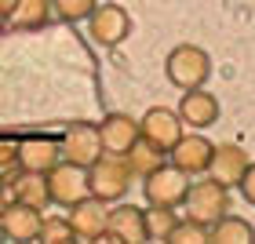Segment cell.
<instances>
[{
	"label": "cell",
	"instance_id": "6da1fadb",
	"mask_svg": "<svg viewBox=\"0 0 255 244\" xmlns=\"http://www.w3.org/2000/svg\"><path fill=\"white\" fill-rule=\"evenodd\" d=\"M88 171V193L99 197V201H121V197L131 190V168H128V157L124 153H102L91 160V164L84 168Z\"/></svg>",
	"mask_w": 255,
	"mask_h": 244
},
{
	"label": "cell",
	"instance_id": "7a4b0ae2",
	"mask_svg": "<svg viewBox=\"0 0 255 244\" xmlns=\"http://www.w3.org/2000/svg\"><path fill=\"white\" fill-rule=\"evenodd\" d=\"M164 73H168V80H171L179 91L204 88V80L212 77V59H208V51L197 48V44H179V48L168 51Z\"/></svg>",
	"mask_w": 255,
	"mask_h": 244
},
{
	"label": "cell",
	"instance_id": "3957f363",
	"mask_svg": "<svg viewBox=\"0 0 255 244\" xmlns=\"http://www.w3.org/2000/svg\"><path fill=\"white\" fill-rule=\"evenodd\" d=\"M182 204H186L190 219H197V223H204V226H212L215 219H223L230 208H234V204H230V186L215 182V179H208V182H190Z\"/></svg>",
	"mask_w": 255,
	"mask_h": 244
},
{
	"label": "cell",
	"instance_id": "277c9868",
	"mask_svg": "<svg viewBox=\"0 0 255 244\" xmlns=\"http://www.w3.org/2000/svg\"><path fill=\"white\" fill-rule=\"evenodd\" d=\"M190 190V175L179 171L175 164H160L149 175H142V197L146 204H160V208H179L182 197Z\"/></svg>",
	"mask_w": 255,
	"mask_h": 244
},
{
	"label": "cell",
	"instance_id": "5b68a950",
	"mask_svg": "<svg viewBox=\"0 0 255 244\" xmlns=\"http://www.w3.org/2000/svg\"><path fill=\"white\" fill-rule=\"evenodd\" d=\"M88 33L102 44V48H117V44H124L131 37V15H128L121 4H113V0L95 4L91 15H88Z\"/></svg>",
	"mask_w": 255,
	"mask_h": 244
},
{
	"label": "cell",
	"instance_id": "8992f818",
	"mask_svg": "<svg viewBox=\"0 0 255 244\" xmlns=\"http://www.w3.org/2000/svg\"><path fill=\"white\" fill-rule=\"evenodd\" d=\"M44 179H48V201L62 204V208H73L77 201L88 197V171L80 164L59 160L51 171H44Z\"/></svg>",
	"mask_w": 255,
	"mask_h": 244
},
{
	"label": "cell",
	"instance_id": "52a82bcc",
	"mask_svg": "<svg viewBox=\"0 0 255 244\" xmlns=\"http://www.w3.org/2000/svg\"><path fill=\"white\" fill-rule=\"evenodd\" d=\"M138 135H142L149 146H157L160 153H168V149L182 138V121H179L175 110L153 106V110L142 113V121H138Z\"/></svg>",
	"mask_w": 255,
	"mask_h": 244
},
{
	"label": "cell",
	"instance_id": "ba28073f",
	"mask_svg": "<svg viewBox=\"0 0 255 244\" xmlns=\"http://www.w3.org/2000/svg\"><path fill=\"white\" fill-rule=\"evenodd\" d=\"M99 153H102V138H99V127L95 124H69L66 127V135L59 142V157L62 160L88 168Z\"/></svg>",
	"mask_w": 255,
	"mask_h": 244
},
{
	"label": "cell",
	"instance_id": "9c48e42d",
	"mask_svg": "<svg viewBox=\"0 0 255 244\" xmlns=\"http://www.w3.org/2000/svg\"><path fill=\"white\" fill-rule=\"evenodd\" d=\"M40 208L22 204V201H7L0 208V230H4V241H37L40 234Z\"/></svg>",
	"mask_w": 255,
	"mask_h": 244
},
{
	"label": "cell",
	"instance_id": "30bf717a",
	"mask_svg": "<svg viewBox=\"0 0 255 244\" xmlns=\"http://www.w3.org/2000/svg\"><path fill=\"white\" fill-rule=\"evenodd\" d=\"M106 219H110V208L106 201H99V197H84V201L73 204V215H69V226H73L77 241H99L106 237Z\"/></svg>",
	"mask_w": 255,
	"mask_h": 244
},
{
	"label": "cell",
	"instance_id": "8fae6325",
	"mask_svg": "<svg viewBox=\"0 0 255 244\" xmlns=\"http://www.w3.org/2000/svg\"><path fill=\"white\" fill-rule=\"evenodd\" d=\"M168 157H171V164H175L179 171H186V175H204L208 171V160H212V142H208L204 135H182L175 146L168 149Z\"/></svg>",
	"mask_w": 255,
	"mask_h": 244
},
{
	"label": "cell",
	"instance_id": "7c38bea8",
	"mask_svg": "<svg viewBox=\"0 0 255 244\" xmlns=\"http://www.w3.org/2000/svg\"><path fill=\"white\" fill-rule=\"evenodd\" d=\"M248 153H245V146H237V142H223V146H212V160H208V171H212V179L215 182H223V186H237L241 175H245V168H248Z\"/></svg>",
	"mask_w": 255,
	"mask_h": 244
},
{
	"label": "cell",
	"instance_id": "4fadbf2b",
	"mask_svg": "<svg viewBox=\"0 0 255 244\" xmlns=\"http://www.w3.org/2000/svg\"><path fill=\"white\" fill-rule=\"evenodd\" d=\"M179 121L197 127V131H201V127H212L219 121V99L204 88H190L179 102Z\"/></svg>",
	"mask_w": 255,
	"mask_h": 244
},
{
	"label": "cell",
	"instance_id": "5bb4252c",
	"mask_svg": "<svg viewBox=\"0 0 255 244\" xmlns=\"http://www.w3.org/2000/svg\"><path fill=\"white\" fill-rule=\"evenodd\" d=\"M59 142L55 138H44V135H29V138H18V164L22 171H51L59 164Z\"/></svg>",
	"mask_w": 255,
	"mask_h": 244
},
{
	"label": "cell",
	"instance_id": "9a60e30c",
	"mask_svg": "<svg viewBox=\"0 0 255 244\" xmlns=\"http://www.w3.org/2000/svg\"><path fill=\"white\" fill-rule=\"evenodd\" d=\"M106 237L117 244H138L146 241V226H142V208L138 204H121L113 208L106 219Z\"/></svg>",
	"mask_w": 255,
	"mask_h": 244
},
{
	"label": "cell",
	"instance_id": "2e32d148",
	"mask_svg": "<svg viewBox=\"0 0 255 244\" xmlns=\"http://www.w3.org/2000/svg\"><path fill=\"white\" fill-rule=\"evenodd\" d=\"M99 127V138H102V149L106 153H128L131 142L138 138V121L128 117V113H110Z\"/></svg>",
	"mask_w": 255,
	"mask_h": 244
},
{
	"label": "cell",
	"instance_id": "e0dca14e",
	"mask_svg": "<svg viewBox=\"0 0 255 244\" xmlns=\"http://www.w3.org/2000/svg\"><path fill=\"white\" fill-rule=\"evenodd\" d=\"M255 241V226L241 215H223L208 226V244H252Z\"/></svg>",
	"mask_w": 255,
	"mask_h": 244
},
{
	"label": "cell",
	"instance_id": "ac0fdd59",
	"mask_svg": "<svg viewBox=\"0 0 255 244\" xmlns=\"http://www.w3.org/2000/svg\"><path fill=\"white\" fill-rule=\"evenodd\" d=\"M51 22V4L48 0H15V11L7 15V26H15L18 33L22 29H44Z\"/></svg>",
	"mask_w": 255,
	"mask_h": 244
},
{
	"label": "cell",
	"instance_id": "d6986e66",
	"mask_svg": "<svg viewBox=\"0 0 255 244\" xmlns=\"http://www.w3.org/2000/svg\"><path fill=\"white\" fill-rule=\"evenodd\" d=\"M7 186H11V193H15V201L33 204V208H48V179H44L40 171H18Z\"/></svg>",
	"mask_w": 255,
	"mask_h": 244
},
{
	"label": "cell",
	"instance_id": "ffe728a7",
	"mask_svg": "<svg viewBox=\"0 0 255 244\" xmlns=\"http://www.w3.org/2000/svg\"><path fill=\"white\" fill-rule=\"evenodd\" d=\"M124 157H128V168H131V175H138V179H142V175H149L153 168H160V164H164V153H160L157 146H149L142 135H138L135 142H131V149H128Z\"/></svg>",
	"mask_w": 255,
	"mask_h": 244
},
{
	"label": "cell",
	"instance_id": "44dd1931",
	"mask_svg": "<svg viewBox=\"0 0 255 244\" xmlns=\"http://www.w3.org/2000/svg\"><path fill=\"white\" fill-rule=\"evenodd\" d=\"M179 223L175 208H160V204H149L142 208V226H146V241H168L171 226Z\"/></svg>",
	"mask_w": 255,
	"mask_h": 244
},
{
	"label": "cell",
	"instance_id": "7402d4cb",
	"mask_svg": "<svg viewBox=\"0 0 255 244\" xmlns=\"http://www.w3.org/2000/svg\"><path fill=\"white\" fill-rule=\"evenodd\" d=\"M168 241H171V244H208V226L186 215V219H179V223L171 226Z\"/></svg>",
	"mask_w": 255,
	"mask_h": 244
},
{
	"label": "cell",
	"instance_id": "603a6c76",
	"mask_svg": "<svg viewBox=\"0 0 255 244\" xmlns=\"http://www.w3.org/2000/svg\"><path fill=\"white\" fill-rule=\"evenodd\" d=\"M37 241H48V244H69V241H77V234H73V226H69V219L51 215V219H40V234H37Z\"/></svg>",
	"mask_w": 255,
	"mask_h": 244
},
{
	"label": "cell",
	"instance_id": "cb8c5ba5",
	"mask_svg": "<svg viewBox=\"0 0 255 244\" xmlns=\"http://www.w3.org/2000/svg\"><path fill=\"white\" fill-rule=\"evenodd\" d=\"M48 4H51V15H59L62 22H80L91 15V7L99 0H48Z\"/></svg>",
	"mask_w": 255,
	"mask_h": 244
},
{
	"label": "cell",
	"instance_id": "d4e9b609",
	"mask_svg": "<svg viewBox=\"0 0 255 244\" xmlns=\"http://www.w3.org/2000/svg\"><path fill=\"white\" fill-rule=\"evenodd\" d=\"M18 164V138H0V171Z\"/></svg>",
	"mask_w": 255,
	"mask_h": 244
},
{
	"label": "cell",
	"instance_id": "484cf974",
	"mask_svg": "<svg viewBox=\"0 0 255 244\" xmlns=\"http://www.w3.org/2000/svg\"><path fill=\"white\" fill-rule=\"evenodd\" d=\"M237 190H241V197H245V201L255 208V160H248V168H245V175H241Z\"/></svg>",
	"mask_w": 255,
	"mask_h": 244
},
{
	"label": "cell",
	"instance_id": "4316f807",
	"mask_svg": "<svg viewBox=\"0 0 255 244\" xmlns=\"http://www.w3.org/2000/svg\"><path fill=\"white\" fill-rule=\"evenodd\" d=\"M0 11H4V15H11V11H15V0H0Z\"/></svg>",
	"mask_w": 255,
	"mask_h": 244
},
{
	"label": "cell",
	"instance_id": "83f0119b",
	"mask_svg": "<svg viewBox=\"0 0 255 244\" xmlns=\"http://www.w3.org/2000/svg\"><path fill=\"white\" fill-rule=\"evenodd\" d=\"M4 29H7V15L0 11V33H4Z\"/></svg>",
	"mask_w": 255,
	"mask_h": 244
},
{
	"label": "cell",
	"instance_id": "f1b7e54d",
	"mask_svg": "<svg viewBox=\"0 0 255 244\" xmlns=\"http://www.w3.org/2000/svg\"><path fill=\"white\" fill-rule=\"evenodd\" d=\"M7 204V197H4V186H0V208H4Z\"/></svg>",
	"mask_w": 255,
	"mask_h": 244
},
{
	"label": "cell",
	"instance_id": "f546056e",
	"mask_svg": "<svg viewBox=\"0 0 255 244\" xmlns=\"http://www.w3.org/2000/svg\"><path fill=\"white\" fill-rule=\"evenodd\" d=\"M0 241H4V230H0Z\"/></svg>",
	"mask_w": 255,
	"mask_h": 244
}]
</instances>
